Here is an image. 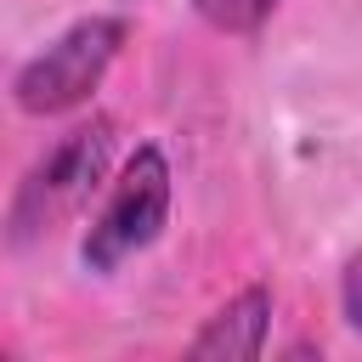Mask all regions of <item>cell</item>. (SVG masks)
I'll list each match as a JSON object with an SVG mask.
<instances>
[{"label":"cell","instance_id":"cell-1","mask_svg":"<svg viewBox=\"0 0 362 362\" xmlns=\"http://www.w3.org/2000/svg\"><path fill=\"white\" fill-rule=\"evenodd\" d=\"M119 40H124L119 17H85V23H74L57 45H45L34 62H23V74L11 85L17 107L23 113H68V107H79L102 85Z\"/></svg>","mask_w":362,"mask_h":362},{"label":"cell","instance_id":"cell-2","mask_svg":"<svg viewBox=\"0 0 362 362\" xmlns=\"http://www.w3.org/2000/svg\"><path fill=\"white\" fill-rule=\"evenodd\" d=\"M164 215H170V164L158 147H136L113 198L102 204V215L85 232V266L113 272L119 260H130L136 249H147L164 232Z\"/></svg>","mask_w":362,"mask_h":362},{"label":"cell","instance_id":"cell-3","mask_svg":"<svg viewBox=\"0 0 362 362\" xmlns=\"http://www.w3.org/2000/svg\"><path fill=\"white\" fill-rule=\"evenodd\" d=\"M107 153H113V124H107V119H90V124L68 130V136L34 164V175L23 181L17 209H11V238H34V232H45L57 215L79 209V204L90 198V187L102 181Z\"/></svg>","mask_w":362,"mask_h":362},{"label":"cell","instance_id":"cell-4","mask_svg":"<svg viewBox=\"0 0 362 362\" xmlns=\"http://www.w3.org/2000/svg\"><path fill=\"white\" fill-rule=\"evenodd\" d=\"M266 322H272V294L266 288H243L232 305H221L209 322H204V334L187 345L198 362H249V356H260V345H266Z\"/></svg>","mask_w":362,"mask_h":362},{"label":"cell","instance_id":"cell-5","mask_svg":"<svg viewBox=\"0 0 362 362\" xmlns=\"http://www.w3.org/2000/svg\"><path fill=\"white\" fill-rule=\"evenodd\" d=\"M272 6H277V0H192V11H198L209 28H221V34H249V28H260V23L272 17Z\"/></svg>","mask_w":362,"mask_h":362},{"label":"cell","instance_id":"cell-6","mask_svg":"<svg viewBox=\"0 0 362 362\" xmlns=\"http://www.w3.org/2000/svg\"><path fill=\"white\" fill-rule=\"evenodd\" d=\"M345 317H351V328L362 334V255L345 266Z\"/></svg>","mask_w":362,"mask_h":362}]
</instances>
